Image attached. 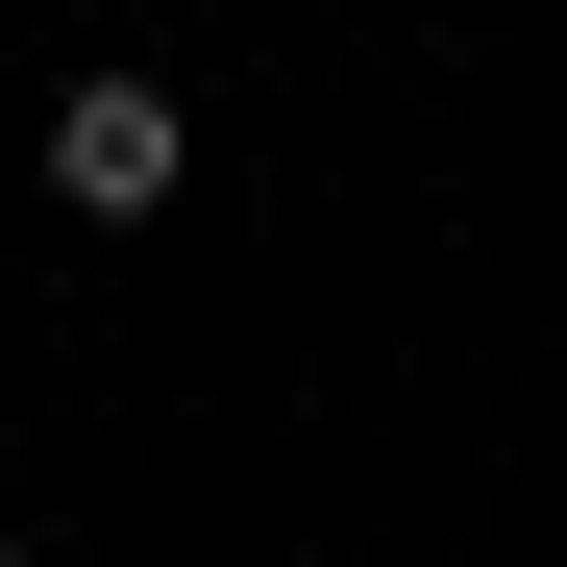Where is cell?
<instances>
[{"mask_svg": "<svg viewBox=\"0 0 567 567\" xmlns=\"http://www.w3.org/2000/svg\"><path fill=\"white\" fill-rule=\"evenodd\" d=\"M0 567H25V543H0Z\"/></svg>", "mask_w": 567, "mask_h": 567, "instance_id": "7a4b0ae2", "label": "cell"}, {"mask_svg": "<svg viewBox=\"0 0 567 567\" xmlns=\"http://www.w3.org/2000/svg\"><path fill=\"white\" fill-rule=\"evenodd\" d=\"M173 173H198V100L173 74H74L50 100V198L74 223H173Z\"/></svg>", "mask_w": 567, "mask_h": 567, "instance_id": "6da1fadb", "label": "cell"}]
</instances>
